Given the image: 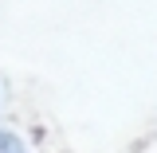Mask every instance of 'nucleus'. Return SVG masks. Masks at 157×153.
Masks as SVG:
<instances>
[{
  "mask_svg": "<svg viewBox=\"0 0 157 153\" xmlns=\"http://www.w3.org/2000/svg\"><path fill=\"white\" fill-rule=\"evenodd\" d=\"M0 153H28V145H24V141H20L16 134L0 130Z\"/></svg>",
  "mask_w": 157,
  "mask_h": 153,
  "instance_id": "nucleus-1",
  "label": "nucleus"
}]
</instances>
